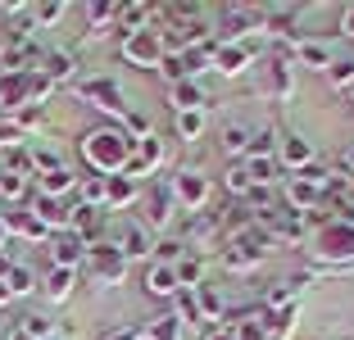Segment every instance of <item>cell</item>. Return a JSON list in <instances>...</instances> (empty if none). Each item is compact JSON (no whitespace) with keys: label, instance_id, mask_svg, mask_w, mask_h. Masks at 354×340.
Here are the masks:
<instances>
[{"label":"cell","instance_id":"34","mask_svg":"<svg viewBox=\"0 0 354 340\" xmlns=\"http://www.w3.org/2000/svg\"><path fill=\"white\" fill-rule=\"evenodd\" d=\"M327 82L341 86V91H354V59H336L332 68H327Z\"/></svg>","mask_w":354,"mask_h":340},{"label":"cell","instance_id":"16","mask_svg":"<svg viewBox=\"0 0 354 340\" xmlns=\"http://www.w3.org/2000/svg\"><path fill=\"white\" fill-rule=\"evenodd\" d=\"M168 104H173V113H191V109H205V86L196 82V77H187V82H173L168 86Z\"/></svg>","mask_w":354,"mask_h":340},{"label":"cell","instance_id":"23","mask_svg":"<svg viewBox=\"0 0 354 340\" xmlns=\"http://www.w3.org/2000/svg\"><path fill=\"white\" fill-rule=\"evenodd\" d=\"M259 258H263V254H259L254 245H245L241 236H232V240H227V249H223V263H227L232 272H250Z\"/></svg>","mask_w":354,"mask_h":340},{"label":"cell","instance_id":"1","mask_svg":"<svg viewBox=\"0 0 354 340\" xmlns=\"http://www.w3.org/2000/svg\"><path fill=\"white\" fill-rule=\"evenodd\" d=\"M82 155L100 177H118L132 164V141H127L123 132H114V127H100V132H91L82 141Z\"/></svg>","mask_w":354,"mask_h":340},{"label":"cell","instance_id":"52","mask_svg":"<svg viewBox=\"0 0 354 340\" xmlns=\"http://www.w3.org/2000/svg\"><path fill=\"white\" fill-rule=\"evenodd\" d=\"M50 340H64V336H50Z\"/></svg>","mask_w":354,"mask_h":340},{"label":"cell","instance_id":"31","mask_svg":"<svg viewBox=\"0 0 354 340\" xmlns=\"http://www.w3.org/2000/svg\"><path fill=\"white\" fill-rule=\"evenodd\" d=\"M146 340H182V322H177L173 313H164V318H155L146 327Z\"/></svg>","mask_w":354,"mask_h":340},{"label":"cell","instance_id":"41","mask_svg":"<svg viewBox=\"0 0 354 340\" xmlns=\"http://www.w3.org/2000/svg\"><path fill=\"white\" fill-rule=\"evenodd\" d=\"M64 10H68V5H32V23H37V28H50V23L64 19Z\"/></svg>","mask_w":354,"mask_h":340},{"label":"cell","instance_id":"38","mask_svg":"<svg viewBox=\"0 0 354 340\" xmlns=\"http://www.w3.org/2000/svg\"><path fill=\"white\" fill-rule=\"evenodd\" d=\"M5 281H10V290H14V295H28V290H37V277H32V268H23V263H14Z\"/></svg>","mask_w":354,"mask_h":340},{"label":"cell","instance_id":"44","mask_svg":"<svg viewBox=\"0 0 354 340\" xmlns=\"http://www.w3.org/2000/svg\"><path fill=\"white\" fill-rule=\"evenodd\" d=\"M14 123H19L23 132H28V127L41 123V109H37V104H23V109H14Z\"/></svg>","mask_w":354,"mask_h":340},{"label":"cell","instance_id":"14","mask_svg":"<svg viewBox=\"0 0 354 340\" xmlns=\"http://www.w3.org/2000/svg\"><path fill=\"white\" fill-rule=\"evenodd\" d=\"M37 73H41L50 86H59V82H68V77L77 73V55H73V50H50V55H41Z\"/></svg>","mask_w":354,"mask_h":340},{"label":"cell","instance_id":"9","mask_svg":"<svg viewBox=\"0 0 354 340\" xmlns=\"http://www.w3.org/2000/svg\"><path fill=\"white\" fill-rule=\"evenodd\" d=\"M313 254H318V258H354V227H345V223L323 227Z\"/></svg>","mask_w":354,"mask_h":340},{"label":"cell","instance_id":"13","mask_svg":"<svg viewBox=\"0 0 354 340\" xmlns=\"http://www.w3.org/2000/svg\"><path fill=\"white\" fill-rule=\"evenodd\" d=\"M68 227H73V232L86 240V245H100V236H104V218H100V209H95V205L68 209Z\"/></svg>","mask_w":354,"mask_h":340},{"label":"cell","instance_id":"21","mask_svg":"<svg viewBox=\"0 0 354 340\" xmlns=\"http://www.w3.org/2000/svg\"><path fill=\"white\" fill-rule=\"evenodd\" d=\"M132 200H136V182L127 173L104 177V209H127Z\"/></svg>","mask_w":354,"mask_h":340},{"label":"cell","instance_id":"39","mask_svg":"<svg viewBox=\"0 0 354 340\" xmlns=\"http://www.w3.org/2000/svg\"><path fill=\"white\" fill-rule=\"evenodd\" d=\"M19 145H28V132H23L19 123H0V150H19Z\"/></svg>","mask_w":354,"mask_h":340},{"label":"cell","instance_id":"12","mask_svg":"<svg viewBox=\"0 0 354 340\" xmlns=\"http://www.w3.org/2000/svg\"><path fill=\"white\" fill-rule=\"evenodd\" d=\"M291 55L304 64V68H313V73H327L336 64L332 46H327V41H313V37H295V41H291Z\"/></svg>","mask_w":354,"mask_h":340},{"label":"cell","instance_id":"22","mask_svg":"<svg viewBox=\"0 0 354 340\" xmlns=\"http://www.w3.org/2000/svg\"><path fill=\"white\" fill-rule=\"evenodd\" d=\"M173 272H177V290H200L205 286V258L200 254H182L173 263Z\"/></svg>","mask_w":354,"mask_h":340},{"label":"cell","instance_id":"27","mask_svg":"<svg viewBox=\"0 0 354 340\" xmlns=\"http://www.w3.org/2000/svg\"><path fill=\"white\" fill-rule=\"evenodd\" d=\"M118 249H123V258H150V249H155V240H150V232L141 223L127 227L123 240H118Z\"/></svg>","mask_w":354,"mask_h":340},{"label":"cell","instance_id":"4","mask_svg":"<svg viewBox=\"0 0 354 340\" xmlns=\"http://www.w3.org/2000/svg\"><path fill=\"white\" fill-rule=\"evenodd\" d=\"M259 59V41H227V46H214V64L209 68L223 73V77H236V73H245L250 64Z\"/></svg>","mask_w":354,"mask_h":340},{"label":"cell","instance_id":"46","mask_svg":"<svg viewBox=\"0 0 354 340\" xmlns=\"http://www.w3.org/2000/svg\"><path fill=\"white\" fill-rule=\"evenodd\" d=\"M205 340H236L232 327H205Z\"/></svg>","mask_w":354,"mask_h":340},{"label":"cell","instance_id":"11","mask_svg":"<svg viewBox=\"0 0 354 340\" xmlns=\"http://www.w3.org/2000/svg\"><path fill=\"white\" fill-rule=\"evenodd\" d=\"M159 159H164V141L159 136H146V141L132 145V164H127V177L132 182H141V177H150L159 168Z\"/></svg>","mask_w":354,"mask_h":340},{"label":"cell","instance_id":"49","mask_svg":"<svg viewBox=\"0 0 354 340\" xmlns=\"http://www.w3.org/2000/svg\"><path fill=\"white\" fill-rule=\"evenodd\" d=\"M14 299V290H10V281H0V304H10Z\"/></svg>","mask_w":354,"mask_h":340},{"label":"cell","instance_id":"33","mask_svg":"<svg viewBox=\"0 0 354 340\" xmlns=\"http://www.w3.org/2000/svg\"><path fill=\"white\" fill-rule=\"evenodd\" d=\"M86 19H91V37H104L100 28H109L118 19V5H86Z\"/></svg>","mask_w":354,"mask_h":340},{"label":"cell","instance_id":"19","mask_svg":"<svg viewBox=\"0 0 354 340\" xmlns=\"http://www.w3.org/2000/svg\"><path fill=\"white\" fill-rule=\"evenodd\" d=\"M73 191H77V177H73V168H55V173L37 177V196L64 200V196H73Z\"/></svg>","mask_w":354,"mask_h":340},{"label":"cell","instance_id":"15","mask_svg":"<svg viewBox=\"0 0 354 340\" xmlns=\"http://www.w3.org/2000/svg\"><path fill=\"white\" fill-rule=\"evenodd\" d=\"M277 164H281V173L291 168V173H304V168L313 164V145L304 141V136H286V141L277 145Z\"/></svg>","mask_w":354,"mask_h":340},{"label":"cell","instance_id":"25","mask_svg":"<svg viewBox=\"0 0 354 340\" xmlns=\"http://www.w3.org/2000/svg\"><path fill=\"white\" fill-rule=\"evenodd\" d=\"M32 214L41 218L50 232H64L68 227V209H64V200H50V196H32Z\"/></svg>","mask_w":354,"mask_h":340},{"label":"cell","instance_id":"28","mask_svg":"<svg viewBox=\"0 0 354 340\" xmlns=\"http://www.w3.org/2000/svg\"><path fill=\"white\" fill-rule=\"evenodd\" d=\"M155 19V5H118V23H123V32L127 37H136V32H146V23Z\"/></svg>","mask_w":354,"mask_h":340},{"label":"cell","instance_id":"7","mask_svg":"<svg viewBox=\"0 0 354 340\" xmlns=\"http://www.w3.org/2000/svg\"><path fill=\"white\" fill-rule=\"evenodd\" d=\"M86 249H91V245L77 236L73 227H64V232L50 236V263H55V268H77V263L86 258Z\"/></svg>","mask_w":354,"mask_h":340},{"label":"cell","instance_id":"47","mask_svg":"<svg viewBox=\"0 0 354 340\" xmlns=\"http://www.w3.org/2000/svg\"><path fill=\"white\" fill-rule=\"evenodd\" d=\"M341 32H345V37H354V5L341 14Z\"/></svg>","mask_w":354,"mask_h":340},{"label":"cell","instance_id":"51","mask_svg":"<svg viewBox=\"0 0 354 340\" xmlns=\"http://www.w3.org/2000/svg\"><path fill=\"white\" fill-rule=\"evenodd\" d=\"M10 340H28V336H23V327H14V331H10Z\"/></svg>","mask_w":354,"mask_h":340},{"label":"cell","instance_id":"42","mask_svg":"<svg viewBox=\"0 0 354 340\" xmlns=\"http://www.w3.org/2000/svg\"><path fill=\"white\" fill-rule=\"evenodd\" d=\"M150 254H155V263H177L187 249L177 245V240H155V249H150Z\"/></svg>","mask_w":354,"mask_h":340},{"label":"cell","instance_id":"43","mask_svg":"<svg viewBox=\"0 0 354 340\" xmlns=\"http://www.w3.org/2000/svg\"><path fill=\"white\" fill-rule=\"evenodd\" d=\"M82 205H95V209H104V177H91V182L82 186Z\"/></svg>","mask_w":354,"mask_h":340},{"label":"cell","instance_id":"17","mask_svg":"<svg viewBox=\"0 0 354 340\" xmlns=\"http://www.w3.org/2000/svg\"><path fill=\"white\" fill-rule=\"evenodd\" d=\"M191 295H196V309H200V322H205V327H223V313H227V304H223V295L214 286H200V290H191Z\"/></svg>","mask_w":354,"mask_h":340},{"label":"cell","instance_id":"36","mask_svg":"<svg viewBox=\"0 0 354 340\" xmlns=\"http://www.w3.org/2000/svg\"><path fill=\"white\" fill-rule=\"evenodd\" d=\"M268 86H272L277 95H291V91H295V82H291V68H286V59H277V64L268 68Z\"/></svg>","mask_w":354,"mask_h":340},{"label":"cell","instance_id":"6","mask_svg":"<svg viewBox=\"0 0 354 340\" xmlns=\"http://www.w3.org/2000/svg\"><path fill=\"white\" fill-rule=\"evenodd\" d=\"M123 59L136 64V68H159L164 64V41H159V32H136V37H127L123 41Z\"/></svg>","mask_w":354,"mask_h":340},{"label":"cell","instance_id":"37","mask_svg":"<svg viewBox=\"0 0 354 340\" xmlns=\"http://www.w3.org/2000/svg\"><path fill=\"white\" fill-rule=\"evenodd\" d=\"M19 327H23V336H28V340H50L55 336V331H50V318H41V313H28Z\"/></svg>","mask_w":354,"mask_h":340},{"label":"cell","instance_id":"29","mask_svg":"<svg viewBox=\"0 0 354 340\" xmlns=\"http://www.w3.org/2000/svg\"><path fill=\"white\" fill-rule=\"evenodd\" d=\"M250 141H254V132H245V127H223V150H227L232 159H245V150H250Z\"/></svg>","mask_w":354,"mask_h":340},{"label":"cell","instance_id":"45","mask_svg":"<svg viewBox=\"0 0 354 340\" xmlns=\"http://www.w3.org/2000/svg\"><path fill=\"white\" fill-rule=\"evenodd\" d=\"M123 123H127V136H141V141H146V136H155V132H150V118H141V113H127Z\"/></svg>","mask_w":354,"mask_h":340},{"label":"cell","instance_id":"3","mask_svg":"<svg viewBox=\"0 0 354 340\" xmlns=\"http://www.w3.org/2000/svg\"><path fill=\"white\" fill-rule=\"evenodd\" d=\"M168 186H173V205L182 209V214H200V209L209 205V177H205V173H196V168L177 173Z\"/></svg>","mask_w":354,"mask_h":340},{"label":"cell","instance_id":"26","mask_svg":"<svg viewBox=\"0 0 354 340\" xmlns=\"http://www.w3.org/2000/svg\"><path fill=\"white\" fill-rule=\"evenodd\" d=\"M146 290H150V295H159V299H173L177 295V272H173V263H150Z\"/></svg>","mask_w":354,"mask_h":340},{"label":"cell","instance_id":"24","mask_svg":"<svg viewBox=\"0 0 354 340\" xmlns=\"http://www.w3.org/2000/svg\"><path fill=\"white\" fill-rule=\"evenodd\" d=\"M241 164H245V173H250V182H254V186H272V182L281 177L277 155H245Z\"/></svg>","mask_w":354,"mask_h":340},{"label":"cell","instance_id":"18","mask_svg":"<svg viewBox=\"0 0 354 340\" xmlns=\"http://www.w3.org/2000/svg\"><path fill=\"white\" fill-rule=\"evenodd\" d=\"M5 227H10L14 236H23V240H50L55 236V232L32 214V209H28V214H5Z\"/></svg>","mask_w":354,"mask_h":340},{"label":"cell","instance_id":"20","mask_svg":"<svg viewBox=\"0 0 354 340\" xmlns=\"http://www.w3.org/2000/svg\"><path fill=\"white\" fill-rule=\"evenodd\" d=\"M73 286H77V268H50V277L41 281V290H46L50 304H64V299L73 295Z\"/></svg>","mask_w":354,"mask_h":340},{"label":"cell","instance_id":"2","mask_svg":"<svg viewBox=\"0 0 354 340\" xmlns=\"http://www.w3.org/2000/svg\"><path fill=\"white\" fill-rule=\"evenodd\" d=\"M86 258H91L95 286H123V277H127V258H123V249H118V245L100 240V245L86 249Z\"/></svg>","mask_w":354,"mask_h":340},{"label":"cell","instance_id":"40","mask_svg":"<svg viewBox=\"0 0 354 340\" xmlns=\"http://www.w3.org/2000/svg\"><path fill=\"white\" fill-rule=\"evenodd\" d=\"M159 73L168 77V86H173V82H187V77H191V73H187V64H182V55H164Z\"/></svg>","mask_w":354,"mask_h":340},{"label":"cell","instance_id":"5","mask_svg":"<svg viewBox=\"0 0 354 340\" xmlns=\"http://www.w3.org/2000/svg\"><path fill=\"white\" fill-rule=\"evenodd\" d=\"M77 91H82V100H91L95 109L114 113V118H127V113H132V109H127V100H123V91H118L109 77H86Z\"/></svg>","mask_w":354,"mask_h":340},{"label":"cell","instance_id":"10","mask_svg":"<svg viewBox=\"0 0 354 340\" xmlns=\"http://www.w3.org/2000/svg\"><path fill=\"white\" fill-rule=\"evenodd\" d=\"M318 200H323V186H313L304 173H291L286 177V205H291V214H313L318 209Z\"/></svg>","mask_w":354,"mask_h":340},{"label":"cell","instance_id":"30","mask_svg":"<svg viewBox=\"0 0 354 340\" xmlns=\"http://www.w3.org/2000/svg\"><path fill=\"white\" fill-rule=\"evenodd\" d=\"M223 186L232 191V200H245V196H250V186H254V182H250V173H245V164H241V159L227 168V173H223Z\"/></svg>","mask_w":354,"mask_h":340},{"label":"cell","instance_id":"50","mask_svg":"<svg viewBox=\"0 0 354 340\" xmlns=\"http://www.w3.org/2000/svg\"><path fill=\"white\" fill-rule=\"evenodd\" d=\"M5 240H10V227H5V214H0V249H5Z\"/></svg>","mask_w":354,"mask_h":340},{"label":"cell","instance_id":"48","mask_svg":"<svg viewBox=\"0 0 354 340\" xmlns=\"http://www.w3.org/2000/svg\"><path fill=\"white\" fill-rule=\"evenodd\" d=\"M109 340H141V336H136V327H118V331H114Z\"/></svg>","mask_w":354,"mask_h":340},{"label":"cell","instance_id":"32","mask_svg":"<svg viewBox=\"0 0 354 340\" xmlns=\"http://www.w3.org/2000/svg\"><path fill=\"white\" fill-rule=\"evenodd\" d=\"M205 132V109H191V113H177V136L182 141H196Z\"/></svg>","mask_w":354,"mask_h":340},{"label":"cell","instance_id":"35","mask_svg":"<svg viewBox=\"0 0 354 340\" xmlns=\"http://www.w3.org/2000/svg\"><path fill=\"white\" fill-rule=\"evenodd\" d=\"M28 196V177H19V173H0V200H23Z\"/></svg>","mask_w":354,"mask_h":340},{"label":"cell","instance_id":"8","mask_svg":"<svg viewBox=\"0 0 354 340\" xmlns=\"http://www.w3.org/2000/svg\"><path fill=\"white\" fill-rule=\"evenodd\" d=\"M173 186H168V182H155V186H150V196H146V223H141V227H146V232H164V227L168 223H173Z\"/></svg>","mask_w":354,"mask_h":340}]
</instances>
